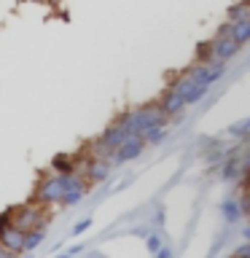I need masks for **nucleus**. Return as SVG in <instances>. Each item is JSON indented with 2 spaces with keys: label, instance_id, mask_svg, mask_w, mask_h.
I'll use <instances>...</instances> for the list:
<instances>
[{
  "label": "nucleus",
  "instance_id": "nucleus-1",
  "mask_svg": "<svg viewBox=\"0 0 250 258\" xmlns=\"http://www.w3.org/2000/svg\"><path fill=\"white\" fill-rule=\"evenodd\" d=\"M116 121H121V124H124L129 132H132V135H140V137H145L151 129H156V126H169V118L164 116V110H161L159 102H151V105H143V108L124 110Z\"/></svg>",
  "mask_w": 250,
  "mask_h": 258
},
{
  "label": "nucleus",
  "instance_id": "nucleus-2",
  "mask_svg": "<svg viewBox=\"0 0 250 258\" xmlns=\"http://www.w3.org/2000/svg\"><path fill=\"white\" fill-rule=\"evenodd\" d=\"M14 218V226H19L22 231H35V229H46L51 223V207L40 205L35 199H27L22 205L8 207Z\"/></svg>",
  "mask_w": 250,
  "mask_h": 258
},
{
  "label": "nucleus",
  "instance_id": "nucleus-3",
  "mask_svg": "<svg viewBox=\"0 0 250 258\" xmlns=\"http://www.w3.org/2000/svg\"><path fill=\"white\" fill-rule=\"evenodd\" d=\"M30 199H35V202H40V205H46V207L62 205L65 202V175L48 169V172L38 180V185H35V191H32Z\"/></svg>",
  "mask_w": 250,
  "mask_h": 258
},
{
  "label": "nucleus",
  "instance_id": "nucleus-4",
  "mask_svg": "<svg viewBox=\"0 0 250 258\" xmlns=\"http://www.w3.org/2000/svg\"><path fill=\"white\" fill-rule=\"evenodd\" d=\"M24 239H27V231H22L19 226H14L11 210H3V213H0V245L14 250L16 255H27Z\"/></svg>",
  "mask_w": 250,
  "mask_h": 258
},
{
  "label": "nucleus",
  "instance_id": "nucleus-5",
  "mask_svg": "<svg viewBox=\"0 0 250 258\" xmlns=\"http://www.w3.org/2000/svg\"><path fill=\"white\" fill-rule=\"evenodd\" d=\"M89 188H92V183H89L84 175H78V172L65 175V202H62V205L65 207L78 205V202L89 194Z\"/></svg>",
  "mask_w": 250,
  "mask_h": 258
},
{
  "label": "nucleus",
  "instance_id": "nucleus-6",
  "mask_svg": "<svg viewBox=\"0 0 250 258\" xmlns=\"http://www.w3.org/2000/svg\"><path fill=\"white\" fill-rule=\"evenodd\" d=\"M145 148H148V143H145L140 135H132V137H129V140L116 151V156H113V167H121V164H127V161H135Z\"/></svg>",
  "mask_w": 250,
  "mask_h": 258
},
{
  "label": "nucleus",
  "instance_id": "nucleus-7",
  "mask_svg": "<svg viewBox=\"0 0 250 258\" xmlns=\"http://www.w3.org/2000/svg\"><path fill=\"white\" fill-rule=\"evenodd\" d=\"M159 105H161V110H164V116L172 121V118H180L183 113H185V100L180 94L175 92V89H164V94H161V100H159Z\"/></svg>",
  "mask_w": 250,
  "mask_h": 258
},
{
  "label": "nucleus",
  "instance_id": "nucleus-8",
  "mask_svg": "<svg viewBox=\"0 0 250 258\" xmlns=\"http://www.w3.org/2000/svg\"><path fill=\"white\" fill-rule=\"evenodd\" d=\"M129 137H132V132L121 124V121H113V124L108 126V129H102V135H100V140L105 143V145H110L113 151H118L121 145H124Z\"/></svg>",
  "mask_w": 250,
  "mask_h": 258
},
{
  "label": "nucleus",
  "instance_id": "nucleus-9",
  "mask_svg": "<svg viewBox=\"0 0 250 258\" xmlns=\"http://www.w3.org/2000/svg\"><path fill=\"white\" fill-rule=\"evenodd\" d=\"M110 172H113V164H110V161H105V159H92V156H89V164H86V169H84V177L94 185V183L108 180Z\"/></svg>",
  "mask_w": 250,
  "mask_h": 258
},
{
  "label": "nucleus",
  "instance_id": "nucleus-10",
  "mask_svg": "<svg viewBox=\"0 0 250 258\" xmlns=\"http://www.w3.org/2000/svg\"><path fill=\"white\" fill-rule=\"evenodd\" d=\"M239 43L234 38H213V54H215V59H221V62H229L234 59V56L239 54Z\"/></svg>",
  "mask_w": 250,
  "mask_h": 258
},
{
  "label": "nucleus",
  "instance_id": "nucleus-11",
  "mask_svg": "<svg viewBox=\"0 0 250 258\" xmlns=\"http://www.w3.org/2000/svg\"><path fill=\"white\" fill-rule=\"evenodd\" d=\"M84 151H86L92 159H105V161H110V164H113V156H116V151H113L110 145H105V143L100 140V137H94V140H89Z\"/></svg>",
  "mask_w": 250,
  "mask_h": 258
},
{
  "label": "nucleus",
  "instance_id": "nucleus-12",
  "mask_svg": "<svg viewBox=\"0 0 250 258\" xmlns=\"http://www.w3.org/2000/svg\"><path fill=\"white\" fill-rule=\"evenodd\" d=\"M51 169H54V172H59V175H73V172H78L76 153H59V156H54Z\"/></svg>",
  "mask_w": 250,
  "mask_h": 258
},
{
  "label": "nucleus",
  "instance_id": "nucleus-13",
  "mask_svg": "<svg viewBox=\"0 0 250 258\" xmlns=\"http://www.w3.org/2000/svg\"><path fill=\"white\" fill-rule=\"evenodd\" d=\"M234 40H237L239 46H247L250 43V16H245V19L234 22Z\"/></svg>",
  "mask_w": 250,
  "mask_h": 258
},
{
  "label": "nucleus",
  "instance_id": "nucleus-14",
  "mask_svg": "<svg viewBox=\"0 0 250 258\" xmlns=\"http://www.w3.org/2000/svg\"><path fill=\"white\" fill-rule=\"evenodd\" d=\"M223 218H226V223H237L239 218H242V207H239V199H226L223 205Z\"/></svg>",
  "mask_w": 250,
  "mask_h": 258
},
{
  "label": "nucleus",
  "instance_id": "nucleus-15",
  "mask_svg": "<svg viewBox=\"0 0 250 258\" xmlns=\"http://www.w3.org/2000/svg\"><path fill=\"white\" fill-rule=\"evenodd\" d=\"M245 16H250V0H237V3L226 11V19L229 22H239V19H245Z\"/></svg>",
  "mask_w": 250,
  "mask_h": 258
},
{
  "label": "nucleus",
  "instance_id": "nucleus-16",
  "mask_svg": "<svg viewBox=\"0 0 250 258\" xmlns=\"http://www.w3.org/2000/svg\"><path fill=\"white\" fill-rule=\"evenodd\" d=\"M226 135L234 137V140H247L250 137V118H242V121H237V124H231L229 129H226Z\"/></svg>",
  "mask_w": 250,
  "mask_h": 258
},
{
  "label": "nucleus",
  "instance_id": "nucleus-17",
  "mask_svg": "<svg viewBox=\"0 0 250 258\" xmlns=\"http://www.w3.org/2000/svg\"><path fill=\"white\" fill-rule=\"evenodd\" d=\"M167 137H169V126H156V129H151L143 140L148 143V145H159V143H164Z\"/></svg>",
  "mask_w": 250,
  "mask_h": 258
},
{
  "label": "nucleus",
  "instance_id": "nucleus-18",
  "mask_svg": "<svg viewBox=\"0 0 250 258\" xmlns=\"http://www.w3.org/2000/svg\"><path fill=\"white\" fill-rule=\"evenodd\" d=\"M46 237V229H35V231H27V239H24V247H27V253H32L40 242Z\"/></svg>",
  "mask_w": 250,
  "mask_h": 258
},
{
  "label": "nucleus",
  "instance_id": "nucleus-19",
  "mask_svg": "<svg viewBox=\"0 0 250 258\" xmlns=\"http://www.w3.org/2000/svg\"><path fill=\"white\" fill-rule=\"evenodd\" d=\"M215 54H213V40H205V43L197 46V62H213Z\"/></svg>",
  "mask_w": 250,
  "mask_h": 258
},
{
  "label": "nucleus",
  "instance_id": "nucleus-20",
  "mask_svg": "<svg viewBox=\"0 0 250 258\" xmlns=\"http://www.w3.org/2000/svg\"><path fill=\"white\" fill-rule=\"evenodd\" d=\"M145 245H148L151 253H159V250H161V234L159 231H151L148 237H145Z\"/></svg>",
  "mask_w": 250,
  "mask_h": 258
},
{
  "label": "nucleus",
  "instance_id": "nucleus-21",
  "mask_svg": "<svg viewBox=\"0 0 250 258\" xmlns=\"http://www.w3.org/2000/svg\"><path fill=\"white\" fill-rule=\"evenodd\" d=\"M234 35V22H229L226 19L221 27H218V32H215V38H231Z\"/></svg>",
  "mask_w": 250,
  "mask_h": 258
},
{
  "label": "nucleus",
  "instance_id": "nucleus-22",
  "mask_svg": "<svg viewBox=\"0 0 250 258\" xmlns=\"http://www.w3.org/2000/svg\"><path fill=\"white\" fill-rule=\"evenodd\" d=\"M89 226H92V218H84V221H78L76 226H73V234L78 237V234H84V231L89 229Z\"/></svg>",
  "mask_w": 250,
  "mask_h": 258
},
{
  "label": "nucleus",
  "instance_id": "nucleus-23",
  "mask_svg": "<svg viewBox=\"0 0 250 258\" xmlns=\"http://www.w3.org/2000/svg\"><path fill=\"white\" fill-rule=\"evenodd\" d=\"M239 207H242V215H247V221H250V191H247V194H242Z\"/></svg>",
  "mask_w": 250,
  "mask_h": 258
},
{
  "label": "nucleus",
  "instance_id": "nucleus-24",
  "mask_svg": "<svg viewBox=\"0 0 250 258\" xmlns=\"http://www.w3.org/2000/svg\"><path fill=\"white\" fill-rule=\"evenodd\" d=\"M153 255H156V258H175V255H172V250L164 247V245H161V250H159V253H153Z\"/></svg>",
  "mask_w": 250,
  "mask_h": 258
},
{
  "label": "nucleus",
  "instance_id": "nucleus-25",
  "mask_svg": "<svg viewBox=\"0 0 250 258\" xmlns=\"http://www.w3.org/2000/svg\"><path fill=\"white\" fill-rule=\"evenodd\" d=\"M0 258H19V255H16L14 250H8L6 245H0Z\"/></svg>",
  "mask_w": 250,
  "mask_h": 258
},
{
  "label": "nucleus",
  "instance_id": "nucleus-26",
  "mask_svg": "<svg viewBox=\"0 0 250 258\" xmlns=\"http://www.w3.org/2000/svg\"><path fill=\"white\" fill-rule=\"evenodd\" d=\"M245 169H250V148L242 153V172H245Z\"/></svg>",
  "mask_w": 250,
  "mask_h": 258
},
{
  "label": "nucleus",
  "instance_id": "nucleus-27",
  "mask_svg": "<svg viewBox=\"0 0 250 258\" xmlns=\"http://www.w3.org/2000/svg\"><path fill=\"white\" fill-rule=\"evenodd\" d=\"M242 237H245V242H250V221L242 226Z\"/></svg>",
  "mask_w": 250,
  "mask_h": 258
},
{
  "label": "nucleus",
  "instance_id": "nucleus-28",
  "mask_svg": "<svg viewBox=\"0 0 250 258\" xmlns=\"http://www.w3.org/2000/svg\"><path fill=\"white\" fill-rule=\"evenodd\" d=\"M153 223H156V226L164 223V210H159V213H156V218H153Z\"/></svg>",
  "mask_w": 250,
  "mask_h": 258
},
{
  "label": "nucleus",
  "instance_id": "nucleus-29",
  "mask_svg": "<svg viewBox=\"0 0 250 258\" xmlns=\"http://www.w3.org/2000/svg\"><path fill=\"white\" fill-rule=\"evenodd\" d=\"M81 250H84V247H81V245H73V247L68 250V253H70V255H78V253H81Z\"/></svg>",
  "mask_w": 250,
  "mask_h": 258
},
{
  "label": "nucleus",
  "instance_id": "nucleus-30",
  "mask_svg": "<svg viewBox=\"0 0 250 258\" xmlns=\"http://www.w3.org/2000/svg\"><path fill=\"white\" fill-rule=\"evenodd\" d=\"M54 258H73V255L68 253V250H65V253H59V255H54Z\"/></svg>",
  "mask_w": 250,
  "mask_h": 258
},
{
  "label": "nucleus",
  "instance_id": "nucleus-31",
  "mask_svg": "<svg viewBox=\"0 0 250 258\" xmlns=\"http://www.w3.org/2000/svg\"><path fill=\"white\" fill-rule=\"evenodd\" d=\"M239 258H250V255H239Z\"/></svg>",
  "mask_w": 250,
  "mask_h": 258
},
{
  "label": "nucleus",
  "instance_id": "nucleus-32",
  "mask_svg": "<svg viewBox=\"0 0 250 258\" xmlns=\"http://www.w3.org/2000/svg\"><path fill=\"white\" fill-rule=\"evenodd\" d=\"M231 258H234V255H231Z\"/></svg>",
  "mask_w": 250,
  "mask_h": 258
}]
</instances>
